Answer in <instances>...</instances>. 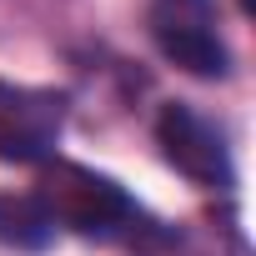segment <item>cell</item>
<instances>
[{
    "mask_svg": "<svg viewBox=\"0 0 256 256\" xmlns=\"http://www.w3.org/2000/svg\"><path fill=\"white\" fill-rule=\"evenodd\" d=\"M66 126V96L0 80V161H46Z\"/></svg>",
    "mask_w": 256,
    "mask_h": 256,
    "instance_id": "obj_4",
    "label": "cell"
},
{
    "mask_svg": "<svg viewBox=\"0 0 256 256\" xmlns=\"http://www.w3.org/2000/svg\"><path fill=\"white\" fill-rule=\"evenodd\" d=\"M40 206L50 211L56 226H70L80 236H136L141 231V206L126 196L110 176L76 166V161H56L40 171Z\"/></svg>",
    "mask_w": 256,
    "mask_h": 256,
    "instance_id": "obj_1",
    "label": "cell"
},
{
    "mask_svg": "<svg viewBox=\"0 0 256 256\" xmlns=\"http://www.w3.org/2000/svg\"><path fill=\"white\" fill-rule=\"evenodd\" d=\"M156 141H161L166 161H171L186 181H196V186H206V191H226V186H231L226 141H221L216 126H211L206 116H196L191 106H181V100L161 106V116H156Z\"/></svg>",
    "mask_w": 256,
    "mask_h": 256,
    "instance_id": "obj_3",
    "label": "cell"
},
{
    "mask_svg": "<svg viewBox=\"0 0 256 256\" xmlns=\"http://www.w3.org/2000/svg\"><path fill=\"white\" fill-rule=\"evenodd\" d=\"M146 26H151V40L161 46V56L171 66H181L186 76H201V80L226 76L231 56H226V40L216 30L211 0H151Z\"/></svg>",
    "mask_w": 256,
    "mask_h": 256,
    "instance_id": "obj_2",
    "label": "cell"
},
{
    "mask_svg": "<svg viewBox=\"0 0 256 256\" xmlns=\"http://www.w3.org/2000/svg\"><path fill=\"white\" fill-rule=\"evenodd\" d=\"M56 221L40 206V196H16V191H0V246H16V251H40L50 246Z\"/></svg>",
    "mask_w": 256,
    "mask_h": 256,
    "instance_id": "obj_5",
    "label": "cell"
}]
</instances>
